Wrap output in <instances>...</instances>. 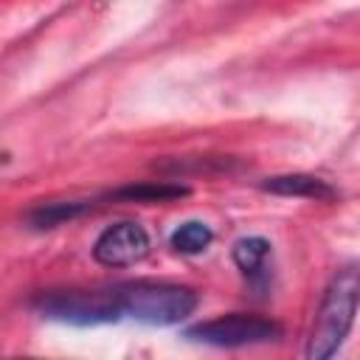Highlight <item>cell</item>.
Here are the masks:
<instances>
[{
	"label": "cell",
	"mask_w": 360,
	"mask_h": 360,
	"mask_svg": "<svg viewBox=\"0 0 360 360\" xmlns=\"http://www.w3.org/2000/svg\"><path fill=\"white\" fill-rule=\"evenodd\" d=\"M357 295H360L357 267L349 264V267L338 270L323 290V298L318 304L315 323H312V332H309L307 349H304V354L309 360H329L332 354H338V349L343 346V340L349 338V332L354 326Z\"/></svg>",
	"instance_id": "obj_1"
},
{
	"label": "cell",
	"mask_w": 360,
	"mask_h": 360,
	"mask_svg": "<svg viewBox=\"0 0 360 360\" xmlns=\"http://www.w3.org/2000/svg\"><path fill=\"white\" fill-rule=\"evenodd\" d=\"M115 290L124 318L149 326H174L197 309V292L174 281L135 278V281H118Z\"/></svg>",
	"instance_id": "obj_2"
},
{
	"label": "cell",
	"mask_w": 360,
	"mask_h": 360,
	"mask_svg": "<svg viewBox=\"0 0 360 360\" xmlns=\"http://www.w3.org/2000/svg\"><path fill=\"white\" fill-rule=\"evenodd\" d=\"M31 307L42 318L70 326H101V323L124 321L115 284L93 287V290H82V287L42 290L34 295Z\"/></svg>",
	"instance_id": "obj_3"
},
{
	"label": "cell",
	"mask_w": 360,
	"mask_h": 360,
	"mask_svg": "<svg viewBox=\"0 0 360 360\" xmlns=\"http://www.w3.org/2000/svg\"><path fill=\"white\" fill-rule=\"evenodd\" d=\"M194 343L217 346V349H242V346H259V343H273L284 335L281 323L264 315H245V312H231L219 315L202 323H194L183 332Z\"/></svg>",
	"instance_id": "obj_4"
},
{
	"label": "cell",
	"mask_w": 360,
	"mask_h": 360,
	"mask_svg": "<svg viewBox=\"0 0 360 360\" xmlns=\"http://www.w3.org/2000/svg\"><path fill=\"white\" fill-rule=\"evenodd\" d=\"M152 248V239L143 225L124 219L115 225H107L98 239L93 242V259L104 267H129L138 264Z\"/></svg>",
	"instance_id": "obj_5"
},
{
	"label": "cell",
	"mask_w": 360,
	"mask_h": 360,
	"mask_svg": "<svg viewBox=\"0 0 360 360\" xmlns=\"http://www.w3.org/2000/svg\"><path fill=\"white\" fill-rule=\"evenodd\" d=\"M262 191H270V194H278V197H304V200H315V202H335L340 197V191L326 183L323 177H315V174H273V177H264L262 183Z\"/></svg>",
	"instance_id": "obj_6"
},
{
	"label": "cell",
	"mask_w": 360,
	"mask_h": 360,
	"mask_svg": "<svg viewBox=\"0 0 360 360\" xmlns=\"http://www.w3.org/2000/svg\"><path fill=\"white\" fill-rule=\"evenodd\" d=\"M233 264L239 267V273L253 284V287H264L270 281V259H273V245L264 236H242L233 250Z\"/></svg>",
	"instance_id": "obj_7"
},
{
	"label": "cell",
	"mask_w": 360,
	"mask_h": 360,
	"mask_svg": "<svg viewBox=\"0 0 360 360\" xmlns=\"http://www.w3.org/2000/svg\"><path fill=\"white\" fill-rule=\"evenodd\" d=\"M96 202L98 200H53V202H45V205H37L34 211H28L25 225L31 231H51V228H59L65 222H73V219L90 214Z\"/></svg>",
	"instance_id": "obj_8"
},
{
	"label": "cell",
	"mask_w": 360,
	"mask_h": 360,
	"mask_svg": "<svg viewBox=\"0 0 360 360\" xmlns=\"http://www.w3.org/2000/svg\"><path fill=\"white\" fill-rule=\"evenodd\" d=\"M188 194V186H180V183H169V180H160V183H132V186H121L115 191H107L101 200H110V202H172V200H180Z\"/></svg>",
	"instance_id": "obj_9"
},
{
	"label": "cell",
	"mask_w": 360,
	"mask_h": 360,
	"mask_svg": "<svg viewBox=\"0 0 360 360\" xmlns=\"http://www.w3.org/2000/svg\"><path fill=\"white\" fill-rule=\"evenodd\" d=\"M214 239V231L200 222V219H188L183 225H177L169 236V245L177 250V253H186V256H194V253H202Z\"/></svg>",
	"instance_id": "obj_10"
}]
</instances>
